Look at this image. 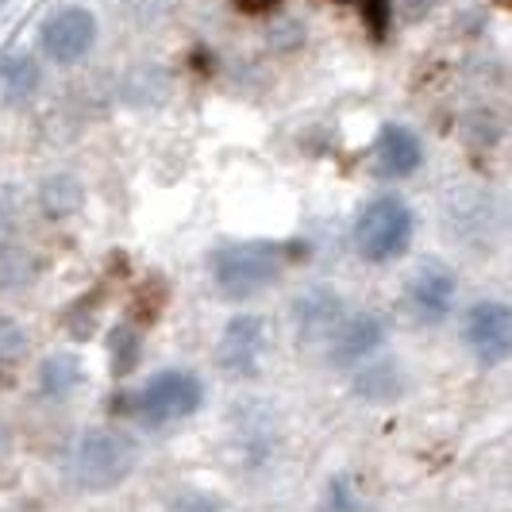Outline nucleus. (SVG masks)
Instances as JSON below:
<instances>
[{
  "mask_svg": "<svg viewBox=\"0 0 512 512\" xmlns=\"http://www.w3.org/2000/svg\"><path fill=\"white\" fill-rule=\"evenodd\" d=\"M39 258L20 243H0V289H24L39 278Z\"/></svg>",
  "mask_w": 512,
  "mask_h": 512,
  "instance_id": "19",
  "label": "nucleus"
},
{
  "mask_svg": "<svg viewBox=\"0 0 512 512\" xmlns=\"http://www.w3.org/2000/svg\"><path fill=\"white\" fill-rule=\"evenodd\" d=\"M282 0H235V8L239 12H247V16H262V12H270V8H278Z\"/></svg>",
  "mask_w": 512,
  "mask_h": 512,
  "instance_id": "24",
  "label": "nucleus"
},
{
  "mask_svg": "<svg viewBox=\"0 0 512 512\" xmlns=\"http://www.w3.org/2000/svg\"><path fill=\"white\" fill-rule=\"evenodd\" d=\"M139 466V443L120 428H89L74 443V486L81 493H112Z\"/></svg>",
  "mask_w": 512,
  "mask_h": 512,
  "instance_id": "2",
  "label": "nucleus"
},
{
  "mask_svg": "<svg viewBox=\"0 0 512 512\" xmlns=\"http://www.w3.org/2000/svg\"><path fill=\"white\" fill-rule=\"evenodd\" d=\"M231 428H235V455L247 470H266L278 455V424L274 412L262 405H239L231 412Z\"/></svg>",
  "mask_w": 512,
  "mask_h": 512,
  "instance_id": "9",
  "label": "nucleus"
},
{
  "mask_svg": "<svg viewBox=\"0 0 512 512\" xmlns=\"http://www.w3.org/2000/svg\"><path fill=\"white\" fill-rule=\"evenodd\" d=\"M455 293H459V278L443 258H424L405 285V301L420 324H443L455 308Z\"/></svg>",
  "mask_w": 512,
  "mask_h": 512,
  "instance_id": "7",
  "label": "nucleus"
},
{
  "mask_svg": "<svg viewBox=\"0 0 512 512\" xmlns=\"http://www.w3.org/2000/svg\"><path fill=\"white\" fill-rule=\"evenodd\" d=\"M201 405H205V385H201V378L193 370H181V366L158 370L139 389V416L151 428H166V424L189 420Z\"/></svg>",
  "mask_w": 512,
  "mask_h": 512,
  "instance_id": "4",
  "label": "nucleus"
},
{
  "mask_svg": "<svg viewBox=\"0 0 512 512\" xmlns=\"http://www.w3.org/2000/svg\"><path fill=\"white\" fill-rule=\"evenodd\" d=\"M266 347H270L266 320L255 312H239L224 324V335L216 343V366L231 378H255L266 362Z\"/></svg>",
  "mask_w": 512,
  "mask_h": 512,
  "instance_id": "6",
  "label": "nucleus"
},
{
  "mask_svg": "<svg viewBox=\"0 0 512 512\" xmlns=\"http://www.w3.org/2000/svg\"><path fill=\"white\" fill-rule=\"evenodd\" d=\"M359 4H362V16L370 20V27L382 35L385 20H389V0H359Z\"/></svg>",
  "mask_w": 512,
  "mask_h": 512,
  "instance_id": "23",
  "label": "nucleus"
},
{
  "mask_svg": "<svg viewBox=\"0 0 512 512\" xmlns=\"http://www.w3.org/2000/svg\"><path fill=\"white\" fill-rule=\"evenodd\" d=\"M374 154H378V170L385 178H409L424 166V143L405 124H385L374 143Z\"/></svg>",
  "mask_w": 512,
  "mask_h": 512,
  "instance_id": "12",
  "label": "nucleus"
},
{
  "mask_svg": "<svg viewBox=\"0 0 512 512\" xmlns=\"http://www.w3.org/2000/svg\"><path fill=\"white\" fill-rule=\"evenodd\" d=\"M85 378V370H81V359H77L74 351H54L47 359L39 362V389L47 393V397H70L77 385Z\"/></svg>",
  "mask_w": 512,
  "mask_h": 512,
  "instance_id": "16",
  "label": "nucleus"
},
{
  "mask_svg": "<svg viewBox=\"0 0 512 512\" xmlns=\"http://www.w3.org/2000/svg\"><path fill=\"white\" fill-rule=\"evenodd\" d=\"M447 224L459 235L462 243H474L482 239L486 243L489 235L497 231V208L486 193H459L451 205H447Z\"/></svg>",
  "mask_w": 512,
  "mask_h": 512,
  "instance_id": "13",
  "label": "nucleus"
},
{
  "mask_svg": "<svg viewBox=\"0 0 512 512\" xmlns=\"http://www.w3.org/2000/svg\"><path fill=\"white\" fill-rule=\"evenodd\" d=\"M39 43H43V51H47L54 66H77L97 43V16L89 8L70 4V8L54 12L51 20L43 24Z\"/></svg>",
  "mask_w": 512,
  "mask_h": 512,
  "instance_id": "8",
  "label": "nucleus"
},
{
  "mask_svg": "<svg viewBox=\"0 0 512 512\" xmlns=\"http://www.w3.org/2000/svg\"><path fill=\"white\" fill-rule=\"evenodd\" d=\"M166 512H224V505L212 497V493H178Z\"/></svg>",
  "mask_w": 512,
  "mask_h": 512,
  "instance_id": "22",
  "label": "nucleus"
},
{
  "mask_svg": "<svg viewBox=\"0 0 512 512\" xmlns=\"http://www.w3.org/2000/svg\"><path fill=\"white\" fill-rule=\"evenodd\" d=\"M405 393V370L397 359H366L355 374V397L366 405H393Z\"/></svg>",
  "mask_w": 512,
  "mask_h": 512,
  "instance_id": "14",
  "label": "nucleus"
},
{
  "mask_svg": "<svg viewBox=\"0 0 512 512\" xmlns=\"http://www.w3.org/2000/svg\"><path fill=\"white\" fill-rule=\"evenodd\" d=\"M462 343L482 366H501L512 351V312L497 297H482L462 316Z\"/></svg>",
  "mask_w": 512,
  "mask_h": 512,
  "instance_id": "5",
  "label": "nucleus"
},
{
  "mask_svg": "<svg viewBox=\"0 0 512 512\" xmlns=\"http://www.w3.org/2000/svg\"><path fill=\"white\" fill-rule=\"evenodd\" d=\"M285 274V247L274 239H243L212 255V285L224 301H251Z\"/></svg>",
  "mask_w": 512,
  "mask_h": 512,
  "instance_id": "1",
  "label": "nucleus"
},
{
  "mask_svg": "<svg viewBox=\"0 0 512 512\" xmlns=\"http://www.w3.org/2000/svg\"><path fill=\"white\" fill-rule=\"evenodd\" d=\"M4 231H8V205L0 201V235H4Z\"/></svg>",
  "mask_w": 512,
  "mask_h": 512,
  "instance_id": "26",
  "label": "nucleus"
},
{
  "mask_svg": "<svg viewBox=\"0 0 512 512\" xmlns=\"http://www.w3.org/2000/svg\"><path fill=\"white\" fill-rule=\"evenodd\" d=\"M324 512H359L355 489H351V482H347V478H332L328 497H324Z\"/></svg>",
  "mask_w": 512,
  "mask_h": 512,
  "instance_id": "21",
  "label": "nucleus"
},
{
  "mask_svg": "<svg viewBox=\"0 0 512 512\" xmlns=\"http://www.w3.org/2000/svg\"><path fill=\"white\" fill-rule=\"evenodd\" d=\"M0 385H4V370H0Z\"/></svg>",
  "mask_w": 512,
  "mask_h": 512,
  "instance_id": "27",
  "label": "nucleus"
},
{
  "mask_svg": "<svg viewBox=\"0 0 512 512\" xmlns=\"http://www.w3.org/2000/svg\"><path fill=\"white\" fill-rule=\"evenodd\" d=\"M385 343V320L378 312H347L328 335V359L335 366H359Z\"/></svg>",
  "mask_w": 512,
  "mask_h": 512,
  "instance_id": "10",
  "label": "nucleus"
},
{
  "mask_svg": "<svg viewBox=\"0 0 512 512\" xmlns=\"http://www.w3.org/2000/svg\"><path fill=\"white\" fill-rule=\"evenodd\" d=\"M39 208L47 220H70L85 208V185L70 170H58L39 185Z\"/></svg>",
  "mask_w": 512,
  "mask_h": 512,
  "instance_id": "15",
  "label": "nucleus"
},
{
  "mask_svg": "<svg viewBox=\"0 0 512 512\" xmlns=\"http://www.w3.org/2000/svg\"><path fill=\"white\" fill-rule=\"evenodd\" d=\"M347 316V305L332 285H308L305 293L293 301V328L301 343H320L339 328V320Z\"/></svg>",
  "mask_w": 512,
  "mask_h": 512,
  "instance_id": "11",
  "label": "nucleus"
},
{
  "mask_svg": "<svg viewBox=\"0 0 512 512\" xmlns=\"http://www.w3.org/2000/svg\"><path fill=\"white\" fill-rule=\"evenodd\" d=\"M12 443H16V436H12V428H8V420L0 416V462L12 455Z\"/></svg>",
  "mask_w": 512,
  "mask_h": 512,
  "instance_id": "25",
  "label": "nucleus"
},
{
  "mask_svg": "<svg viewBox=\"0 0 512 512\" xmlns=\"http://www.w3.org/2000/svg\"><path fill=\"white\" fill-rule=\"evenodd\" d=\"M27 355V332L12 316H0V366H12Z\"/></svg>",
  "mask_w": 512,
  "mask_h": 512,
  "instance_id": "20",
  "label": "nucleus"
},
{
  "mask_svg": "<svg viewBox=\"0 0 512 512\" xmlns=\"http://www.w3.org/2000/svg\"><path fill=\"white\" fill-rule=\"evenodd\" d=\"M412 231H416V216L401 197H374L370 205H362L355 216V251L366 258L370 266H385L393 258L409 251Z\"/></svg>",
  "mask_w": 512,
  "mask_h": 512,
  "instance_id": "3",
  "label": "nucleus"
},
{
  "mask_svg": "<svg viewBox=\"0 0 512 512\" xmlns=\"http://www.w3.org/2000/svg\"><path fill=\"white\" fill-rule=\"evenodd\" d=\"M39 81H43V74H39V62L31 54L16 51L8 58H0V93L8 101H31Z\"/></svg>",
  "mask_w": 512,
  "mask_h": 512,
  "instance_id": "17",
  "label": "nucleus"
},
{
  "mask_svg": "<svg viewBox=\"0 0 512 512\" xmlns=\"http://www.w3.org/2000/svg\"><path fill=\"white\" fill-rule=\"evenodd\" d=\"M139 359H143V335H139V328L116 324L108 332V370H112V378H128L131 370L139 366Z\"/></svg>",
  "mask_w": 512,
  "mask_h": 512,
  "instance_id": "18",
  "label": "nucleus"
}]
</instances>
